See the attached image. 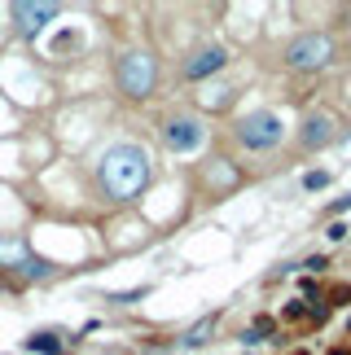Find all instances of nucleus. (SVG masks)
<instances>
[{
    "label": "nucleus",
    "instance_id": "f257e3e1",
    "mask_svg": "<svg viewBox=\"0 0 351 355\" xmlns=\"http://www.w3.org/2000/svg\"><path fill=\"white\" fill-rule=\"evenodd\" d=\"M101 184L105 193L128 202L145 193V184H150V154H145L141 145H114L110 154L101 158Z\"/></svg>",
    "mask_w": 351,
    "mask_h": 355
},
{
    "label": "nucleus",
    "instance_id": "f03ea898",
    "mask_svg": "<svg viewBox=\"0 0 351 355\" xmlns=\"http://www.w3.org/2000/svg\"><path fill=\"white\" fill-rule=\"evenodd\" d=\"M154 75H158V66H154L150 53L132 49V53H123V58H119V88H123L128 97H150Z\"/></svg>",
    "mask_w": 351,
    "mask_h": 355
},
{
    "label": "nucleus",
    "instance_id": "7ed1b4c3",
    "mask_svg": "<svg viewBox=\"0 0 351 355\" xmlns=\"http://www.w3.org/2000/svg\"><path fill=\"white\" fill-rule=\"evenodd\" d=\"M281 136H286V123H281L277 114H268V110L246 114L237 123V141L246 149H273V145H281Z\"/></svg>",
    "mask_w": 351,
    "mask_h": 355
},
{
    "label": "nucleus",
    "instance_id": "20e7f679",
    "mask_svg": "<svg viewBox=\"0 0 351 355\" xmlns=\"http://www.w3.org/2000/svg\"><path fill=\"white\" fill-rule=\"evenodd\" d=\"M286 58L294 71H316V66H325L334 58V44H329V35H299Z\"/></svg>",
    "mask_w": 351,
    "mask_h": 355
},
{
    "label": "nucleus",
    "instance_id": "39448f33",
    "mask_svg": "<svg viewBox=\"0 0 351 355\" xmlns=\"http://www.w3.org/2000/svg\"><path fill=\"white\" fill-rule=\"evenodd\" d=\"M158 136H163V145L171 154H189V149H198L207 141V128H202L198 119H167L163 128H158Z\"/></svg>",
    "mask_w": 351,
    "mask_h": 355
},
{
    "label": "nucleus",
    "instance_id": "423d86ee",
    "mask_svg": "<svg viewBox=\"0 0 351 355\" xmlns=\"http://www.w3.org/2000/svg\"><path fill=\"white\" fill-rule=\"evenodd\" d=\"M53 18H58V5H31V0H18V5H13V22H18L22 35H40Z\"/></svg>",
    "mask_w": 351,
    "mask_h": 355
},
{
    "label": "nucleus",
    "instance_id": "0eeeda50",
    "mask_svg": "<svg viewBox=\"0 0 351 355\" xmlns=\"http://www.w3.org/2000/svg\"><path fill=\"white\" fill-rule=\"evenodd\" d=\"M228 66V49L224 44H202L194 58L185 62V75L189 79H207V75H215V71H224Z\"/></svg>",
    "mask_w": 351,
    "mask_h": 355
},
{
    "label": "nucleus",
    "instance_id": "6e6552de",
    "mask_svg": "<svg viewBox=\"0 0 351 355\" xmlns=\"http://www.w3.org/2000/svg\"><path fill=\"white\" fill-rule=\"evenodd\" d=\"M334 119L329 114H312V119H303V128H299V141H303V149H320V145H329L334 141Z\"/></svg>",
    "mask_w": 351,
    "mask_h": 355
},
{
    "label": "nucleus",
    "instance_id": "1a4fd4ad",
    "mask_svg": "<svg viewBox=\"0 0 351 355\" xmlns=\"http://www.w3.org/2000/svg\"><path fill=\"white\" fill-rule=\"evenodd\" d=\"M26 351H40V355H62V343L53 334H35V338H26Z\"/></svg>",
    "mask_w": 351,
    "mask_h": 355
},
{
    "label": "nucleus",
    "instance_id": "9d476101",
    "mask_svg": "<svg viewBox=\"0 0 351 355\" xmlns=\"http://www.w3.org/2000/svg\"><path fill=\"white\" fill-rule=\"evenodd\" d=\"M0 263H26V245L22 241H0Z\"/></svg>",
    "mask_w": 351,
    "mask_h": 355
},
{
    "label": "nucleus",
    "instance_id": "9b49d317",
    "mask_svg": "<svg viewBox=\"0 0 351 355\" xmlns=\"http://www.w3.org/2000/svg\"><path fill=\"white\" fill-rule=\"evenodd\" d=\"M211 324H215V316H207V320H202V324H198V329H194V334H189V338H185V343H189V347H198V343H207V334H211Z\"/></svg>",
    "mask_w": 351,
    "mask_h": 355
},
{
    "label": "nucleus",
    "instance_id": "f8f14e48",
    "mask_svg": "<svg viewBox=\"0 0 351 355\" xmlns=\"http://www.w3.org/2000/svg\"><path fill=\"white\" fill-rule=\"evenodd\" d=\"M303 184H307V189H325L329 175H325V171H312V175H303Z\"/></svg>",
    "mask_w": 351,
    "mask_h": 355
},
{
    "label": "nucleus",
    "instance_id": "ddd939ff",
    "mask_svg": "<svg viewBox=\"0 0 351 355\" xmlns=\"http://www.w3.org/2000/svg\"><path fill=\"white\" fill-rule=\"evenodd\" d=\"M343 237H347V224H343V220L329 224V241H343Z\"/></svg>",
    "mask_w": 351,
    "mask_h": 355
},
{
    "label": "nucleus",
    "instance_id": "4468645a",
    "mask_svg": "<svg viewBox=\"0 0 351 355\" xmlns=\"http://www.w3.org/2000/svg\"><path fill=\"white\" fill-rule=\"evenodd\" d=\"M347 207H351V193H347V198H343V202H339V211H347Z\"/></svg>",
    "mask_w": 351,
    "mask_h": 355
},
{
    "label": "nucleus",
    "instance_id": "2eb2a0df",
    "mask_svg": "<svg viewBox=\"0 0 351 355\" xmlns=\"http://www.w3.org/2000/svg\"><path fill=\"white\" fill-rule=\"evenodd\" d=\"M329 355H347V351H329Z\"/></svg>",
    "mask_w": 351,
    "mask_h": 355
}]
</instances>
